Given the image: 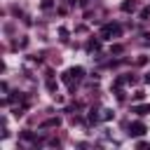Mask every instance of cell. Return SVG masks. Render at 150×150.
<instances>
[{"instance_id": "obj_1", "label": "cell", "mask_w": 150, "mask_h": 150, "mask_svg": "<svg viewBox=\"0 0 150 150\" xmlns=\"http://www.w3.org/2000/svg\"><path fill=\"white\" fill-rule=\"evenodd\" d=\"M129 134H131V136H143V134H145V127H143L141 122H134V124L129 127Z\"/></svg>"}, {"instance_id": "obj_2", "label": "cell", "mask_w": 150, "mask_h": 150, "mask_svg": "<svg viewBox=\"0 0 150 150\" xmlns=\"http://www.w3.org/2000/svg\"><path fill=\"white\" fill-rule=\"evenodd\" d=\"M134 7H136V5H134V2H124V5H122V9H124V12H131V9H134Z\"/></svg>"}, {"instance_id": "obj_3", "label": "cell", "mask_w": 150, "mask_h": 150, "mask_svg": "<svg viewBox=\"0 0 150 150\" xmlns=\"http://www.w3.org/2000/svg\"><path fill=\"white\" fill-rule=\"evenodd\" d=\"M136 110H138V115H145V112H148V110H150V105H138V108H136Z\"/></svg>"}]
</instances>
